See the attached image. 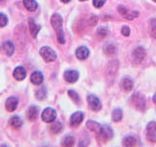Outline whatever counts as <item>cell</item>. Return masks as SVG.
<instances>
[{
  "instance_id": "cell-1",
  "label": "cell",
  "mask_w": 156,
  "mask_h": 147,
  "mask_svg": "<svg viewBox=\"0 0 156 147\" xmlns=\"http://www.w3.org/2000/svg\"><path fill=\"white\" fill-rule=\"evenodd\" d=\"M51 24L53 28L57 32V38L60 43L63 44L66 42L65 32L62 29V18L58 13H55L51 18Z\"/></svg>"
},
{
  "instance_id": "cell-2",
  "label": "cell",
  "mask_w": 156,
  "mask_h": 147,
  "mask_svg": "<svg viewBox=\"0 0 156 147\" xmlns=\"http://www.w3.org/2000/svg\"><path fill=\"white\" fill-rule=\"evenodd\" d=\"M130 102L136 110L144 111L145 109V105H146L145 99H144V95L140 94V93H139V92H136L132 95Z\"/></svg>"
},
{
  "instance_id": "cell-3",
  "label": "cell",
  "mask_w": 156,
  "mask_h": 147,
  "mask_svg": "<svg viewBox=\"0 0 156 147\" xmlns=\"http://www.w3.org/2000/svg\"><path fill=\"white\" fill-rule=\"evenodd\" d=\"M39 53H40V55L43 58V60L47 63L54 62L57 59V53L54 51L51 47L43 46V47H41Z\"/></svg>"
},
{
  "instance_id": "cell-4",
  "label": "cell",
  "mask_w": 156,
  "mask_h": 147,
  "mask_svg": "<svg viewBox=\"0 0 156 147\" xmlns=\"http://www.w3.org/2000/svg\"><path fill=\"white\" fill-rule=\"evenodd\" d=\"M146 55V52L144 47L139 46L135 48V50L132 53V63L134 65H140L144 61V59Z\"/></svg>"
},
{
  "instance_id": "cell-5",
  "label": "cell",
  "mask_w": 156,
  "mask_h": 147,
  "mask_svg": "<svg viewBox=\"0 0 156 147\" xmlns=\"http://www.w3.org/2000/svg\"><path fill=\"white\" fill-rule=\"evenodd\" d=\"M146 138L151 143L156 142V122H149L146 126Z\"/></svg>"
},
{
  "instance_id": "cell-6",
  "label": "cell",
  "mask_w": 156,
  "mask_h": 147,
  "mask_svg": "<svg viewBox=\"0 0 156 147\" xmlns=\"http://www.w3.org/2000/svg\"><path fill=\"white\" fill-rule=\"evenodd\" d=\"M41 118L45 123H53L57 118V111L54 108L48 107L43 110Z\"/></svg>"
},
{
  "instance_id": "cell-7",
  "label": "cell",
  "mask_w": 156,
  "mask_h": 147,
  "mask_svg": "<svg viewBox=\"0 0 156 147\" xmlns=\"http://www.w3.org/2000/svg\"><path fill=\"white\" fill-rule=\"evenodd\" d=\"M87 102L88 105L93 111H100L101 109V100L95 95H89L87 97Z\"/></svg>"
},
{
  "instance_id": "cell-8",
  "label": "cell",
  "mask_w": 156,
  "mask_h": 147,
  "mask_svg": "<svg viewBox=\"0 0 156 147\" xmlns=\"http://www.w3.org/2000/svg\"><path fill=\"white\" fill-rule=\"evenodd\" d=\"M112 136V130L109 126L104 127V130L101 132L100 134H98V141L101 142V143H105L109 138H111Z\"/></svg>"
},
{
  "instance_id": "cell-9",
  "label": "cell",
  "mask_w": 156,
  "mask_h": 147,
  "mask_svg": "<svg viewBox=\"0 0 156 147\" xmlns=\"http://www.w3.org/2000/svg\"><path fill=\"white\" fill-rule=\"evenodd\" d=\"M86 126L92 132H94L97 135L100 134L101 132L104 130V126H102L101 124H99L98 122H95V121H92V120H89L87 123H86Z\"/></svg>"
},
{
  "instance_id": "cell-10",
  "label": "cell",
  "mask_w": 156,
  "mask_h": 147,
  "mask_svg": "<svg viewBox=\"0 0 156 147\" xmlns=\"http://www.w3.org/2000/svg\"><path fill=\"white\" fill-rule=\"evenodd\" d=\"M63 77H65L66 81H67L68 83H74L78 81V78H79V74H78L77 71L69 70L65 73Z\"/></svg>"
},
{
  "instance_id": "cell-11",
  "label": "cell",
  "mask_w": 156,
  "mask_h": 147,
  "mask_svg": "<svg viewBox=\"0 0 156 147\" xmlns=\"http://www.w3.org/2000/svg\"><path fill=\"white\" fill-rule=\"evenodd\" d=\"M83 118H84V114H83L82 112L80 111L75 112L74 114H72L70 117V126L73 127L78 126L82 123Z\"/></svg>"
},
{
  "instance_id": "cell-12",
  "label": "cell",
  "mask_w": 156,
  "mask_h": 147,
  "mask_svg": "<svg viewBox=\"0 0 156 147\" xmlns=\"http://www.w3.org/2000/svg\"><path fill=\"white\" fill-rule=\"evenodd\" d=\"M120 87L122 90H124L126 92H130L134 87V82L129 77H125L122 78V81L120 82Z\"/></svg>"
},
{
  "instance_id": "cell-13",
  "label": "cell",
  "mask_w": 156,
  "mask_h": 147,
  "mask_svg": "<svg viewBox=\"0 0 156 147\" xmlns=\"http://www.w3.org/2000/svg\"><path fill=\"white\" fill-rule=\"evenodd\" d=\"M19 100L17 97H9L5 102V108L8 112H14L18 107Z\"/></svg>"
},
{
  "instance_id": "cell-14",
  "label": "cell",
  "mask_w": 156,
  "mask_h": 147,
  "mask_svg": "<svg viewBox=\"0 0 156 147\" xmlns=\"http://www.w3.org/2000/svg\"><path fill=\"white\" fill-rule=\"evenodd\" d=\"M89 54H90V51L86 46L78 47L75 51V55L79 60H86V59L89 57Z\"/></svg>"
},
{
  "instance_id": "cell-15",
  "label": "cell",
  "mask_w": 156,
  "mask_h": 147,
  "mask_svg": "<svg viewBox=\"0 0 156 147\" xmlns=\"http://www.w3.org/2000/svg\"><path fill=\"white\" fill-rule=\"evenodd\" d=\"M13 76H14V77L16 78L17 81H23L24 78H26V77H27V71H26V69H24L23 67H22V66L17 67L14 70Z\"/></svg>"
},
{
  "instance_id": "cell-16",
  "label": "cell",
  "mask_w": 156,
  "mask_h": 147,
  "mask_svg": "<svg viewBox=\"0 0 156 147\" xmlns=\"http://www.w3.org/2000/svg\"><path fill=\"white\" fill-rule=\"evenodd\" d=\"M1 50L6 54L7 56H9V57L12 56L14 54V51H15V46H14L13 42L9 41V40L5 41L1 46Z\"/></svg>"
},
{
  "instance_id": "cell-17",
  "label": "cell",
  "mask_w": 156,
  "mask_h": 147,
  "mask_svg": "<svg viewBox=\"0 0 156 147\" xmlns=\"http://www.w3.org/2000/svg\"><path fill=\"white\" fill-rule=\"evenodd\" d=\"M124 146H136L139 144V138L136 135H128L125 136L122 141Z\"/></svg>"
},
{
  "instance_id": "cell-18",
  "label": "cell",
  "mask_w": 156,
  "mask_h": 147,
  "mask_svg": "<svg viewBox=\"0 0 156 147\" xmlns=\"http://www.w3.org/2000/svg\"><path fill=\"white\" fill-rule=\"evenodd\" d=\"M30 81L31 82L33 83V85H42V82L44 81V76H43V74L40 73V72H33L31 74V76H30Z\"/></svg>"
},
{
  "instance_id": "cell-19",
  "label": "cell",
  "mask_w": 156,
  "mask_h": 147,
  "mask_svg": "<svg viewBox=\"0 0 156 147\" xmlns=\"http://www.w3.org/2000/svg\"><path fill=\"white\" fill-rule=\"evenodd\" d=\"M28 24H29V31H30L31 36L33 37H36L39 31L41 29V26L40 24H37L35 22H34V20L31 18L28 20Z\"/></svg>"
},
{
  "instance_id": "cell-20",
  "label": "cell",
  "mask_w": 156,
  "mask_h": 147,
  "mask_svg": "<svg viewBox=\"0 0 156 147\" xmlns=\"http://www.w3.org/2000/svg\"><path fill=\"white\" fill-rule=\"evenodd\" d=\"M9 124L14 130H19L21 129L23 126V120L18 116H13L9 121Z\"/></svg>"
},
{
  "instance_id": "cell-21",
  "label": "cell",
  "mask_w": 156,
  "mask_h": 147,
  "mask_svg": "<svg viewBox=\"0 0 156 147\" xmlns=\"http://www.w3.org/2000/svg\"><path fill=\"white\" fill-rule=\"evenodd\" d=\"M27 117L30 122L35 121L37 119V117H38L37 107L36 106H30V107H29L28 110H27Z\"/></svg>"
},
{
  "instance_id": "cell-22",
  "label": "cell",
  "mask_w": 156,
  "mask_h": 147,
  "mask_svg": "<svg viewBox=\"0 0 156 147\" xmlns=\"http://www.w3.org/2000/svg\"><path fill=\"white\" fill-rule=\"evenodd\" d=\"M23 5L29 12H33L38 8V4L35 0H23Z\"/></svg>"
},
{
  "instance_id": "cell-23",
  "label": "cell",
  "mask_w": 156,
  "mask_h": 147,
  "mask_svg": "<svg viewBox=\"0 0 156 147\" xmlns=\"http://www.w3.org/2000/svg\"><path fill=\"white\" fill-rule=\"evenodd\" d=\"M105 53L106 54L107 56L113 57L115 54L117 53V47H116V45H114V44H112V43H108L105 47Z\"/></svg>"
},
{
  "instance_id": "cell-24",
  "label": "cell",
  "mask_w": 156,
  "mask_h": 147,
  "mask_svg": "<svg viewBox=\"0 0 156 147\" xmlns=\"http://www.w3.org/2000/svg\"><path fill=\"white\" fill-rule=\"evenodd\" d=\"M117 70H118V62L112 61V62L109 63L108 68H107V74H108V75L115 76Z\"/></svg>"
},
{
  "instance_id": "cell-25",
  "label": "cell",
  "mask_w": 156,
  "mask_h": 147,
  "mask_svg": "<svg viewBox=\"0 0 156 147\" xmlns=\"http://www.w3.org/2000/svg\"><path fill=\"white\" fill-rule=\"evenodd\" d=\"M111 118L113 122H120L122 120V118H123V112H122V110L119 109V108H116V109H114L113 112H112Z\"/></svg>"
},
{
  "instance_id": "cell-26",
  "label": "cell",
  "mask_w": 156,
  "mask_h": 147,
  "mask_svg": "<svg viewBox=\"0 0 156 147\" xmlns=\"http://www.w3.org/2000/svg\"><path fill=\"white\" fill-rule=\"evenodd\" d=\"M74 142H75V139L74 137L72 135H66L62 138V146H66V147H70V146H73L74 145Z\"/></svg>"
},
{
  "instance_id": "cell-27",
  "label": "cell",
  "mask_w": 156,
  "mask_h": 147,
  "mask_svg": "<svg viewBox=\"0 0 156 147\" xmlns=\"http://www.w3.org/2000/svg\"><path fill=\"white\" fill-rule=\"evenodd\" d=\"M50 130L51 132H53V134H60V132L62 130V123L60 122H55L54 121V123L51 125L50 126Z\"/></svg>"
},
{
  "instance_id": "cell-28",
  "label": "cell",
  "mask_w": 156,
  "mask_h": 147,
  "mask_svg": "<svg viewBox=\"0 0 156 147\" xmlns=\"http://www.w3.org/2000/svg\"><path fill=\"white\" fill-rule=\"evenodd\" d=\"M35 96L38 100H43L45 99V97L47 96V89L46 87H40L38 88L35 92Z\"/></svg>"
},
{
  "instance_id": "cell-29",
  "label": "cell",
  "mask_w": 156,
  "mask_h": 147,
  "mask_svg": "<svg viewBox=\"0 0 156 147\" xmlns=\"http://www.w3.org/2000/svg\"><path fill=\"white\" fill-rule=\"evenodd\" d=\"M98 36H99L101 38H105L107 36H108V28H105V27H101L99 28V29H98Z\"/></svg>"
},
{
  "instance_id": "cell-30",
  "label": "cell",
  "mask_w": 156,
  "mask_h": 147,
  "mask_svg": "<svg viewBox=\"0 0 156 147\" xmlns=\"http://www.w3.org/2000/svg\"><path fill=\"white\" fill-rule=\"evenodd\" d=\"M149 28H150V32L151 36L154 38H156V20L155 19H151L149 22Z\"/></svg>"
},
{
  "instance_id": "cell-31",
  "label": "cell",
  "mask_w": 156,
  "mask_h": 147,
  "mask_svg": "<svg viewBox=\"0 0 156 147\" xmlns=\"http://www.w3.org/2000/svg\"><path fill=\"white\" fill-rule=\"evenodd\" d=\"M68 95H69V97L76 103V104L79 103L80 98H79V95L77 94V92H75L74 90H68Z\"/></svg>"
},
{
  "instance_id": "cell-32",
  "label": "cell",
  "mask_w": 156,
  "mask_h": 147,
  "mask_svg": "<svg viewBox=\"0 0 156 147\" xmlns=\"http://www.w3.org/2000/svg\"><path fill=\"white\" fill-rule=\"evenodd\" d=\"M8 24V18L5 14L0 13V28L5 27Z\"/></svg>"
},
{
  "instance_id": "cell-33",
  "label": "cell",
  "mask_w": 156,
  "mask_h": 147,
  "mask_svg": "<svg viewBox=\"0 0 156 147\" xmlns=\"http://www.w3.org/2000/svg\"><path fill=\"white\" fill-rule=\"evenodd\" d=\"M106 2V0H93V5L96 8H101Z\"/></svg>"
},
{
  "instance_id": "cell-34",
  "label": "cell",
  "mask_w": 156,
  "mask_h": 147,
  "mask_svg": "<svg viewBox=\"0 0 156 147\" xmlns=\"http://www.w3.org/2000/svg\"><path fill=\"white\" fill-rule=\"evenodd\" d=\"M118 12L122 15V16H124V17H126L127 15L129 14V10L127 9L126 7H124V6H118Z\"/></svg>"
},
{
  "instance_id": "cell-35",
  "label": "cell",
  "mask_w": 156,
  "mask_h": 147,
  "mask_svg": "<svg viewBox=\"0 0 156 147\" xmlns=\"http://www.w3.org/2000/svg\"><path fill=\"white\" fill-rule=\"evenodd\" d=\"M138 16H139V12H136V11H131L125 18L127 20H134L135 18H136Z\"/></svg>"
},
{
  "instance_id": "cell-36",
  "label": "cell",
  "mask_w": 156,
  "mask_h": 147,
  "mask_svg": "<svg viewBox=\"0 0 156 147\" xmlns=\"http://www.w3.org/2000/svg\"><path fill=\"white\" fill-rule=\"evenodd\" d=\"M130 28L128 26H124V27H122L121 28V33L123 34L124 36H130Z\"/></svg>"
},
{
  "instance_id": "cell-37",
  "label": "cell",
  "mask_w": 156,
  "mask_h": 147,
  "mask_svg": "<svg viewBox=\"0 0 156 147\" xmlns=\"http://www.w3.org/2000/svg\"><path fill=\"white\" fill-rule=\"evenodd\" d=\"M152 100H153V102L156 104V92H155V94L153 95V98H152Z\"/></svg>"
},
{
  "instance_id": "cell-38",
  "label": "cell",
  "mask_w": 156,
  "mask_h": 147,
  "mask_svg": "<svg viewBox=\"0 0 156 147\" xmlns=\"http://www.w3.org/2000/svg\"><path fill=\"white\" fill-rule=\"evenodd\" d=\"M62 2H63V3H67V2H69L70 0H61Z\"/></svg>"
},
{
  "instance_id": "cell-39",
  "label": "cell",
  "mask_w": 156,
  "mask_h": 147,
  "mask_svg": "<svg viewBox=\"0 0 156 147\" xmlns=\"http://www.w3.org/2000/svg\"><path fill=\"white\" fill-rule=\"evenodd\" d=\"M80 1H87V0H80Z\"/></svg>"
},
{
  "instance_id": "cell-40",
  "label": "cell",
  "mask_w": 156,
  "mask_h": 147,
  "mask_svg": "<svg viewBox=\"0 0 156 147\" xmlns=\"http://www.w3.org/2000/svg\"><path fill=\"white\" fill-rule=\"evenodd\" d=\"M152 1H153V2H155V3H156V0H152Z\"/></svg>"
},
{
  "instance_id": "cell-41",
  "label": "cell",
  "mask_w": 156,
  "mask_h": 147,
  "mask_svg": "<svg viewBox=\"0 0 156 147\" xmlns=\"http://www.w3.org/2000/svg\"><path fill=\"white\" fill-rule=\"evenodd\" d=\"M0 1H3V0H0Z\"/></svg>"
}]
</instances>
